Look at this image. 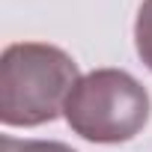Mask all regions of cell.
Returning <instances> with one entry per match:
<instances>
[{
  "label": "cell",
  "mask_w": 152,
  "mask_h": 152,
  "mask_svg": "<svg viewBox=\"0 0 152 152\" xmlns=\"http://www.w3.org/2000/svg\"><path fill=\"white\" fill-rule=\"evenodd\" d=\"M81 81L78 63L45 42L9 45L0 60V119L9 128H36L66 107Z\"/></svg>",
  "instance_id": "1"
},
{
  "label": "cell",
  "mask_w": 152,
  "mask_h": 152,
  "mask_svg": "<svg viewBox=\"0 0 152 152\" xmlns=\"http://www.w3.org/2000/svg\"><path fill=\"white\" fill-rule=\"evenodd\" d=\"M63 116L93 143H125L149 119V93L122 69H96L75 84Z\"/></svg>",
  "instance_id": "2"
},
{
  "label": "cell",
  "mask_w": 152,
  "mask_h": 152,
  "mask_svg": "<svg viewBox=\"0 0 152 152\" xmlns=\"http://www.w3.org/2000/svg\"><path fill=\"white\" fill-rule=\"evenodd\" d=\"M134 45H137L140 60L152 72V0L140 3V12H137V21H134Z\"/></svg>",
  "instance_id": "3"
},
{
  "label": "cell",
  "mask_w": 152,
  "mask_h": 152,
  "mask_svg": "<svg viewBox=\"0 0 152 152\" xmlns=\"http://www.w3.org/2000/svg\"><path fill=\"white\" fill-rule=\"evenodd\" d=\"M3 152H75L66 143L57 140H15V137H3Z\"/></svg>",
  "instance_id": "4"
}]
</instances>
